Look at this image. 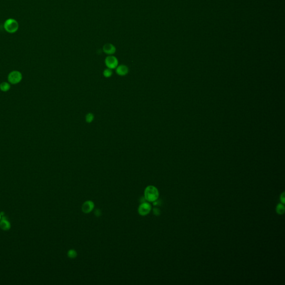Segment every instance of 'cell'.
<instances>
[{"instance_id":"ba28073f","label":"cell","mask_w":285,"mask_h":285,"mask_svg":"<svg viewBox=\"0 0 285 285\" xmlns=\"http://www.w3.org/2000/svg\"><path fill=\"white\" fill-rule=\"evenodd\" d=\"M116 72L120 76H125L129 72V68L125 65H120L116 68Z\"/></svg>"},{"instance_id":"277c9868","label":"cell","mask_w":285,"mask_h":285,"mask_svg":"<svg viewBox=\"0 0 285 285\" xmlns=\"http://www.w3.org/2000/svg\"><path fill=\"white\" fill-rule=\"evenodd\" d=\"M105 63L108 68L110 69H116L118 66L119 61L118 59L113 55L108 56L105 59Z\"/></svg>"},{"instance_id":"8992f818","label":"cell","mask_w":285,"mask_h":285,"mask_svg":"<svg viewBox=\"0 0 285 285\" xmlns=\"http://www.w3.org/2000/svg\"><path fill=\"white\" fill-rule=\"evenodd\" d=\"M94 203L91 200H87L85 202L82 206V211L84 213H90L94 208Z\"/></svg>"},{"instance_id":"3957f363","label":"cell","mask_w":285,"mask_h":285,"mask_svg":"<svg viewBox=\"0 0 285 285\" xmlns=\"http://www.w3.org/2000/svg\"><path fill=\"white\" fill-rule=\"evenodd\" d=\"M22 79V75L18 71L11 72L8 76V81L10 83L15 85L21 82Z\"/></svg>"},{"instance_id":"2e32d148","label":"cell","mask_w":285,"mask_h":285,"mask_svg":"<svg viewBox=\"0 0 285 285\" xmlns=\"http://www.w3.org/2000/svg\"><path fill=\"white\" fill-rule=\"evenodd\" d=\"M280 200H281V202L282 204H285V193L284 192L281 195V197H280Z\"/></svg>"},{"instance_id":"4fadbf2b","label":"cell","mask_w":285,"mask_h":285,"mask_svg":"<svg viewBox=\"0 0 285 285\" xmlns=\"http://www.w3.org/2000/svg\"><path fill=\"white\" fill-rule=\"evenodd\" d=\"M94 119V115L93 113L89 112L87 114L85 117V120L87 123H91Z\"/></svg>"},{"instance_id":"7a4b0ae2","label":"cell","mask_w":285,"mask_h":285,"mask_svg":"<svg viewBox=\"0 0 285 285\" xmlns=\"http://www.w3.org/2000/svg\"><path fill=\"white\" fill-rule=\"evenodd\" d=\"M4 28L9 33H14L18 29V24L15 20L10 18L7 20L4 24Z\"/></svg>"},{"instance_id":"5b68a950","label":"cell","mask_w":285,"mask_h":285,"mask_svg":"<svg viewBox=\"0 0 285 285\" xmlns=\"http://www.w3.org/2000/svg\"><path fill=\"white\" fill-rule=\"evenodd\" d=\"M151 205L146 202L142 203L138 207V213L142 216H145L151 212Z\"/></svg>"},{"instance_id":"ac0fdd59","label":"cell","mask_w":285,"mask_h":285,"mask_svg":"<svg viewBox=\"0 0 285 285\" xmlns=\"http://www.w3.org/2000/svg\"><path fill=\"white\" fill-rule=\"evenodd\" d=\"M1 219V214H0V220Z\"/></svg>"},{"instance_id":"7c38bea8","label":"cell","mask_w":285,"mask_h":285,"mask_svg":"<svg viewBox=\"0 0 285 285\" xmlns=\"http://www.w3.org/2000/svg\"><path fill=\"white\" fill-rule=\"evenodd\" d=\"M78 254L77 252L75 250H70L68 252V256L71 259L75 258L77 257Z\"/></svg>"},{"instance_id":"52a82bcc","label":"cell","mask_w":285,"mask_h":285,"mask_svg":"<svg viewBox=\"0 0 285 285\" xmlns=\"http://www.w3.org/2000/svg\"><path fill=\"white\" fill-rule=\"evenodd\" d=\"M103 51L108 55H112L116 52L115 46L110 43H108L103 46Z\"/></svg>"},{"instance_id":"9a60e30c","label":"cell","mask_w":285,"mask_h":285,"mask_svg":"<svg viewBox=\"0 0 285 285\" xmlns=\"http://www.w3.org/2000/svg\"><path fill=\"white\" fill-rule=\"evenodd\" d=\"M153 213L155 215H159L160 214V210L158 208H155L153 209Z\"/></svg>"},{"instance_id":"8fae6325","label":"cell","mask_w":285,"mask_h":285,"mask_svg":"<svg viewBox=\"0 0 285 285\" xmlns=\"http://www.w3.org/2000/svg\"><path fill=\"white\" fill-rule=\"evenodd\" d=\"M276 211L278 214H283L285 212V206L282 203H280L276 207Z\"/></svg>"},{"instance_id":"6da1fadb","label":"cell","mask_w":285,"mask_h":285,"mask_svg":"<svg viewBox=\"0 0 285 285\" xmlns=\"http://www.w3.org/2000/svg\"><path fill=\"white\" fill-rule=\"evenodd\" d=\"M159 195L158 189L153 185L147 187L144 190V198L149 202H154L157 200L158 199Z\"/></svg>"},{"instance_id":"e0dca14e","label":"cell","mask_w":285,"mask_h":285,"mask_svg":"<svg viewBox=\"0 0 285 285\" xmlns=\"http://www.w3.org/2000/svg\"><path fill=\"white\" fill-rule=\"evenodd\" d=\"M95 213V215L97 216V217H99V216H100L102 215L101 211L100 209H97L95 210V213Z\"/></svg>"},{"instance_id":"30bf717a","label":"cell","mask_w":285,"mask_h":285,"mask_svg":"<svg viewBox=\"0 0 285 285\" xmlns=\"http://www.w3.org/2000/svg\"><path fill=\"white\" fill-rule=\"evenodd\" d=\"M10 84L7 82H3L0 84V89L3 92H7L10 89Z\"/></svg>"},{"instance_id":"9c48e42d","label":"cell","mask_w":285,"mask_h":285,"mask_svg":"<svg viewBox=\"0 0 285 285\" xmlns=\"http://www.w3.org/2000/svg\"><path fill=\"white\" fill-rule=\"evenodd\" d=\"M0 228L4 230H7L11 228L10 223L4 217L2 218L0 222Z\"/></svg>"},{"instance_id":"5bb4252c","label":"cell","mask_w":285,"mask_h":285,"mask_svg":"<svg viewBox=\"0 0 285 285\" xmlns=\"http://www.w3.org/2000/svg\"><path fill=\"white\" fill-rule=\"evenodd\" d=\"M103 75L105 78H110L112 75V71L110 69L107 68L105 69L103 72Z\"/></svg>"}]
</instances>
